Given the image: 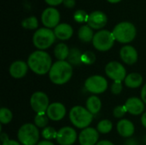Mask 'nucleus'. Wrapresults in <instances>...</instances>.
<instances>
[{"instance_id": "f257e3e1", "label": "nucleus", "mask_w": 146, "mask_h": 145, "mask_svg": "<svg viewBox=\"0 0 146 145\" xmlns=\"http://www.w3.org/2000/svg\"><path fill=\"white\" fill-rule=\"evenodd\" d=\"M27 65L33 73L38 75H44L50 72L52 67V61L47 52L38 50L29 56Z\"/></svg>"}, {"instance_id": "f03ea898", "label": "nucleus", "mask_w": 146, "mask_h": 145, "mask_svg": "<svg viewBox=\"0 0 146 145\" xmlns=\"http://www.w3.org/2000/svg\"><path fill=\"white\" fill-rule=\"evenodd\" d=\"M73 75V67L67 61H57L49 72L50 81L55 85H64Z\"/></svg>"}, {"instance_id": "7ed1b4c3", "label": "nucleus", "mask_w": 146, "mask_h": 145, "mask_svg": "<svg viewBox=\"0 0 146 145\" xmlns=\"http://www.w3.org/2000/svg\"><path fill=\"white\" fill-rule=\"evenodd\" d=\"M69 119L71 123L77 128L85 129L92 123L93 115L81 106H75L69 112Z\"/></svg>"}, {"instance_id": "20e7f679", "label": "nucleus", "mask_w": 146, "mask_h": 145, "mask_svg": "<svg viewBox=\"0 0 146 145\" xmlns=\"http://www.w3.org/2000/svg\"><path fill=\"white\" fill-rule=\"evenodd\" d=\"M112 33L115 40L122 44H127L132 42L135 38L137 30L133 23L123 21L115 26Z\"/></svg>"}, {"instance_id": "39448f33", "label": "nucleus", "mask_w": 146, "mask_h": 145, "mask_svg": "<svg viewBox=\"0 0 146 145\" xmlns=\"http://www.w3.org/2000/svg\"><path fill=\"white\" fill-rule=\"evenodd\" d=\"M56 38V37L54 31L47 27H43L39 28L34 32L33 37V43L37 49L43 50L50 47L54 44Z\"/></svg>"}, {"instance_id": "423d86ee", "label": "nucleus", "mask_w": 146, "mask_h": 145, "mask_svg": "<svg viewBox=\"0 0 146 145\" xmlns=\"http://www.w3.org/2000/svg\"><path fill=\"white\" fill-rule=\"evenodd\" d=\"M17 137L21 144L37 145L39 139V132L34 124L27 123L21 126Z\"/></svg>"}, {"instance_id": "0eeeda50", "label": "nucleus", "mask_w": 146, "mask_h": 145, "mask_svg": "<svg viewBox=\"0 0 146 145\" xmlns=\"http://www.w3.org/2000/svg\"><path fill=\"white\" fill-rule=\"evenodd\" d=\"M115 40V38L112 32L108 30H101L94 34L92 44L98 50L107 51L113 47Z\"/></svg>"}, {"instance_id": "6e6552de", "label": "nucleus", "mask_w": 146, "mask_h": 145, "mask_svg": "<svg viewBox=\"0 0 146 145\" xmlns=\"http://www.w3.org/2000/svg\"><path fill=\"white\" fill-rule=\"evenodd\" d=\"M85 88L91 93L101 94L108 88V82L101 75H92L85 82Z\"/></svg>"}, {"instance_id": "1a4fd4ad", "label": "nucleus", "mask_w": 146, "mask_h": 145, "mask_svg": "<svg viewBox=\"0 0 146 145\" xmlns=\"http://www.w3.org/2000/svg\"><path fill=\"white\" fill-rule=\"evenodd\" d=\"M30 104L33 111L37 114L46 113L50 104L48 96L42 91L34 92L30 99Z\"/></svg>"}, {"instance_id": "9d476101", "label": "nucleus", "mask_w": 146, "mask_h": 145, "mask_svg": "<svg viewBox=\"0 0 146 145\" xmlns=\"http://www.w3.org/2000/svg\"><path fill=\"white\" fill-rule=\"evenodd\" d=\"M105 73L109 78L114 81L125 80L127 72L124 66L118 62H110L105 67Z\"/></svg>"}, {"instance_id": "9b49d317", "label": "nucleus", "mask_w": 146, "mask_h": 145, "mask_svg": "<svg viewBox=\"0 0 146 145\" xmlns=\"http://www.w3.org/2000/svg\"><path fill=\"white\" fill-rule=\"evenodd\" d=\"M41 21L43 25L47 28L50 29L52 27H56L59 25L60 13L55 8H47L41 15Z\"/></svg>"}, {"instance_id": "f8f14e48", "label": "nucleus", "mask_w": 146, "mask_h": 145, "mask_svg": "<svg viewBox=\"0 0 146 145\" xmlns=\"http://www.w3.org/2000/svg\"><path fill=\"white\" fill-rule=\"evenodd\" d=\"M77 139L75 130L70 126H64L57 132L56 142L60 145H73Z\"/></svg>"}, {"instance_id": "ddd939ff", "label": "nucleus", "mask_w": 146, "mask_h": 145, "mask_svg": "<svg viewBox=\"0 0 146 145\" xmlns=\"http://www.w3.org/2000/svg\"><path fill=\"white\" fill-rule=\"evenodd\" d=\"M99 138L98 130L92 127H87L82 130L79 136V142L80 145H96Z\"/></svg>"}, {"instance_id": "4468645a", "label": "nucleus", "mask_w": 146, "mask_h": 145, "mask_svg": "<svg viewBox=\"0 0 146 145\" xmlns=\"http://www.w3.org/2000/svg\"><path fill=\"white\" fill-rule=\"evenodd\" d=\"M108 18L102 11H93L88 16V26L93 29H101L106 26Z\"/></svg>"}, {"instance_id": "2eb2a0df", "label": "nucleus", "mask_w": 146, "mask_h": 145, "mask_svg": "<svg viewBox=\"0 0 146 145\" xmlns=\"http://www.w3.org/2000/svg\"><path fill=\"white\" fill-rule=\"evenodd\" d=\"M46 114L49 119L54 121H59L66 115V108L61 103H53L50 104Z\"/></svg>"}, {"instance_id": "dca6fc26", "label": "nucleus", "mask_w": 146, "mask_h": 145, "mask_svg": "<svg viewBox=\"0 0 146 145\" xmlns=\"http://www.w3.org/2000/svg\"><path fill=\"white\" fill-rule=\"evenodd\" d=\"M120 56L123 62L128 65H133L138 61V51L131 45H125L121 49Z\"/></svg>"}, {"instance_id": "f3484780", "label": "nucleus", "mask_w": 146, "mask_h": 145, "mask_svg": "<svg viewBox=\"0 0 146 145\" xmlns=\"http://www.w3.org/2000/svg\"><path fill=\"white\" fill-rule=\"evenodd\" d=\"M125 106L127 112L133 115H139L145 110V103L139 97H130L127 100Z\"/></svg>"}, {"instance_id": "a211bd4d", "label": "nucleus", "mask_w": 146, "mask_h": 145, "mask_svg": "<svg viewBox=\"0 0 146 145\" xmlns=\"http://www.w3.org/2000/svg\"><path fill=\"white\" fill-rule=\"evenodd\" d=\"M29 67L23 61H15L9 67V73L15 79H21L26 76Z\"/></svg>"}, {"instance_id": "6ab92c4d", "label": "nucleus", "mask_w": 146, "mask_h": 145, "mask_svg": "<svg viewBox=\"0 0 146 145\" xmlns=\"http://www.w3.org/2000/svg\"><path fill=\"white\" fill-rule=\"evenodd\" d=\"M135 128L130 121L122 119L117 123V132L123 138H130L134 133Z\"/></svg>"}, {"instance_id": "aec40b11", "label": "nucleus", "mask_w": 146, "mask_h": 145, "mask_svg": "<svg viewBox=\"0 0 146 145\" xmlns=\"http://www.w3.org/2000/svg\"><path fill=\"white\" fill-rule=\"evenodd\" d=\"M73 28L67 23H61L55 27L54 32L56 37L60 40H68L73 35Z\"/></svg>"}, {"instance_id": "412c9836", "label": "nucleus", "mask_w": 146, "mask_h": 145, "mask_svg": "<svg viewBox=\"0 0 146 145\" xmlns=\"http://www.w3.org/2000/svg\"><path fill=\"white\" fill-rule=\"evenodd\" d=\"M125 85L129 88H138L143 83V77L137 73H132L127 75L125 80Z\"/></svg>"}, {"instance_id": "4be33fe9", "label": "nucleus", "mask_w": 146, "mask_h": 145, "mask_svg": "<svg viewBox=\"0 0 146 145\" xmlns=\"http://www.w3.org/2000/svg\"><path fill=\"white\" fill-rule=\"evenodd\" d=\"M86 109L91 112L92 115L98 114L102 108V103L101 100L97 96H91L86 100Z\"/></svg>"}, {"instance_id": "5701e85b", "label": "nucleus", "mask_w": 146, "mask_h": 145, "mask_svg": "<svg viewBox=\"0 0 146 145\" xmlns=\"http://www.w3.org/2000/svg\"><path fill=\"white\" fill-rule=\"evenodd\" d=\"M69 52H70V50L68 49L67 44L63 43L58 44L54 49L55 56L56 59H58V61H65L66 59H68Z\"/></svg>"}, {"instance_id": "b1692460", "label": "nucleus", "mask_w": 146, "mask_h": 145, "mask_svg": "<svg viewBox=\"0 0 146 145\" xmlns=\"http://www.w3.org/2000/svg\"><path fill=\"white\" fill-rule=\"evenodd\" d=\"M78 36H79V38H80L82 42L87 43V42L92 41L93 37H94L92 28L90 27L88 25L82 26L79 29Z\"/></svg>"}, {"instance_id": "393cba45", "label": "nucleus", "mask_w": 146, "mask_h": 145, "mask_svg": "<svg viewBox=\"0 0 146 145\" xmlns=\"http://www.w3.org/2000/svg\"><path fill=\"white\" fill-rule=\"evenodd\" d=\"M81 56L82 54L80 51V50L76 49V48H73L70 50L68 57V62L71 64V65H80L82 63L81 61Z\"/></svg>"}, {"instance_id": "a878e982", "label": "nucleus", "mask_w": 146, "mask_h": 145, "mask_svg": "<svg viewBox=\"0 0 146 145\" xmlns=\"http://www.w3.org/2000/svg\"><path fill=\"white\" fill-rule=\"evenodd\" d=\"M49 123V117L46 113L37 114L34 117V125L39 128H45Z\"/></svg>"}, {"instance_id": "bb28decb", "label": "nucleus", "mask_w": 146, "mask_h": 145, "mask_svg": "<svg viewBox=\"0 0 146 145\" xmlns=\"http://www.w3.org/2000/svg\"><path fill=\"white\" fill-rule=\"evenodd\" d=\"M113 128V124L109 120H103L101 121L97 126V130L98 132L102 134H107L111 132Z\"/></svg>"}, {"instance_id": "cd10ccee", "label": "nucleus", "mask_w": 146, "mask_h": 145, "mask_svg": "<svg viewBox=\"0 0 146 145\" xmlns=\"http://www.w3.org/2000/svg\"><path fill=\"white\" fill-rule=\"evenodd\" d=\"M21 26L26 29L33 30V29H36L38 27V20L35 16H31V17L24 19L21 21Z\"/></svg>"}, {"instance_id": "c85d7f7f", "label": "nucleus", "mask_w": 146, "mask_h": 145, "mask_svg": "<svg viewBox=\"0 0 146 145\" xmlns=\"http://www.w3.org/2000/svg\"><path fill=\"white\" fill-rule=\"evenodd\" d=\"M13 119L12 112L7 108H2L0 110V122L2 124H9Z\"/></svg>"}, {"instance_id": "c756f323", "label": "nucleus", "mask_w": 146, "mask_h": 145, "mask_svg": "<svg viewBox=\"0 0 146 145\" xmlns=\"http://www.w3.org/2000/svg\"><path fill=\"white\" fill-rule=\"evenodd\" d=\"M42 137L45 139V140H50V139H56V136H57V132L55 130V128L51 127V126H46L45 128L43 129L42 132H41Z\"/></svg>"}, {"instance_id": "7c9ffc66", "label": "nucleus", "mask_w": 146, "mask_h": 145, "mask_svg": "<svg viewBox=\"0 0 146 145\" xmlns=\"http://www.w3.org/2000/svg\"><path fill=\"white\" fill-rule=\"evenodd\" d=\"M81 61H82V63H84V64L91 65V64H92V63L95 62V61H96V56L92 51H86L85 53L82 54Z\"/></svg>"}, {"instance_id": "2f4dec72", "label": "nucleus", "mask_w": 146, "mask_h": 145, "mask_svg": "<svg viewBox=\"0 0 146 145\" xmlns=\"http://www.w3.org/2000/svg\"><path fill=\"white\" fill-rule=\"evenodd\" d=\"M127 112V109L126 106L125 105H120V106H117L114 109L113 115H114V117L121 119L126 115Z\"/></svg>"}, {"instance_id": "473e14b6", "label": "nucleus", "mask_w": 146, "mask_h": 145, "mask_svg": "<svg viewBox=\"0 0 146 145\" xmlns=\"http://www.w3.org/2000/svg\"><path fill=\"white\" fill-rule=\"evenodd\" d=\"M88 16L84 10H77L74 14V20L78 22H84L88 21Z\"/></svg>"}, {"instance_id": "72a5a7b5", "label": "nucleus", "mask_w": 146, "mask_h": 145, "mask_svg": "<svg viewBox=\"0 0 146 145\" xmlns=\"http://www.w3.org/2000/svg\"><path fill=\"white\" fill-rule=\"evenodd\" d=\"M111 92L115 95H118L122 91V81H114L111 85Z\"/></svg>"}, {"instance_id": "f704fd0d", "label": "nucleus", "mask_w": 146, "mask_h": 145, "mask_svg": "<svg viewBox=\"0 0 146 145\" xmlns=\"http://www.w3.org/2000/svg\"><path fill=\"white\" fill-rule=\"evenodd\" d=\"M45 2L50 6H57L63 3V0H45Z\"/></svg>"}, {"instance_id": "c9c22d12", "label": "nucleus", "mask_w": 146, "mask_h": 145, "mask_svg": "<svg viewBox=\"0 0 146 145\" xmlns=\"http://www.w3.org/2000/svg\"><path fill=\"white\" fill-rule=\"evenodd\" d=\"M63 4L67 8H73L75 5V0H63Z\"/></svg>"}, {"instance_id": "e433bc0d", "label": "nucleus", "mask_w": 146, "mask_h": 145, "mask_svg": "<svg viewBox=\"0 0 146 145\" xmlns=\"http://www.w3.org/2000/svg\"><path fill=\"white\" fill-rule=\"evenodd\" d=\"M141 99L145 103H146V84L141 90Z\"/></svg>"}, {"instance_id": "4c0bfd02", "label": "nucleus", "mask_w": 146, "mask_h": 145, "mask_svg": "<svg viewBox=\"0 0 146 145\" xmlns=\"http://www.w3.org/2000/svg\"><path fill=\"white\" fill-rule=\"evenodd\" d=\"M2 145H21V143H18L15 140H7L4 143H3Z\"/></svg>"}, {"instance_id": "58836bf2", "label": "nucleus", "mask_w": 146, "mask_h": 145, "mask_svg": "<svg viewBox=\"0 0 146 145\" xmlns=\"http://www.w3.org/2000/svg\"><path fill=\"white\" fill-rule=\"evenodd\" d=\"M37 145H55L52 142L49 141V140H43V141H40L38 143Z\"/></svg>"}, {"instance_id": "ea45409f", "label": "nucleus", "mask_w": 146, "mask_h": 145, "mask_svg": "<svg viewBox=\"0 0 146 145\" xmlns=\"http://www.w3.org/2000/svg\"><path fill=\"white\" fill-rule=\"evenodd\" d=\"M96 145H114V144L110 141H108V140H103V141L98 142Z\"/></svg>"}, {"instance_id": "a19ab883", "label": "nucleus", "mask_w": 146, "mask_h": 145, "mask_svg": "<svg viewBox=\"0 0 146 145\" xmlns=\"http://www.w3.org/2000/svg\"><path fill=\"white\" fill-rule=\"evenodd\" d=\"M9 140V138H8V135L6 133H2L1 134V141H2V144L4 143L5 141Z\"/></svg>"}, {"instance_id": "79ce46f5", "label": "nucleus", "mask_w": 146, "mask_h": 145, "mask_svg": "<svg viewBox=\"0 0 146 145\" xmlns=\"http://www.w3.org/2000/svg\"><path fill=\"white\" fill-rule=\"evenodd\" d=\"M141 122H142V125L146 128V112H145L141 117Z\"/></svg>"}, {"instance_id": "37998d69", "label": "nucleus", "mask_w": 146, "mask_h": 145, "mask_svg": "<svg viewBox=\"0 0 146 145\" xmlns=\"http://www.w3.org/2000/svg\"><path fill=\"white\" fill-rule=\"evenodd\" d=\"M127 145H136V143L133 140H129L127 142Z\"/></svg>"}, {"instance_id": "c03bdc74", "label": "nucleus", "mask_w": 146, "mask_h": 145, "mask_svg": "<svg viewBox=\"0 0 146 145\" xmlns=\"http://www.w3.org/2000/svg\"><path fill=\"white\" fill-rule=\"evenodd\" d=\"M107 1L110 2V3H119L121 0H107Z\"/></svg>"}]
</instances>
